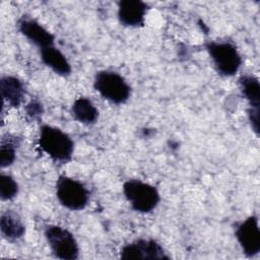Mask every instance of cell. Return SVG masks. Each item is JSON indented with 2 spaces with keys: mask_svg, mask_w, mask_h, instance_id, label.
I'll list each match as a JSON object with an SVG mask.
<instances>
[{
  "mask_svg": "<svg viewBox=\"0 0 260 260\" xmlns=\"http://www.w3.org/2000/svg\"><path fill=\"white\" fill-rule=\"evenodd\" d=\"M120 257L122 259H143L161 260L170 259L165 249L159 243L152 239H137L121 248Z\"/></svg>",
  "mask_w": 260,
  "mask_h": 260,
  "instance_id": "obj_7",
  "label": "cell"
},
{
  "mask_svg": "<svg viewBox=\"0 0 260 260\" xmlns=\"http://www.w3.org/2000/svg\"><path fill=\"white\" fill-rule=\"evenodd\" d=\"M236 239L248 257L256 256L260 251V230L256 215H250L239 222L235 230Z\"/></svg>",
  "mask_w": 260,
  "mask_h": 260,
  "instance_id": "obj_8",
  "label": "cell"
},
{
  "mask_svg": "<svg viewBox=\"0 0 260 260\" xmlns=\"http://www.w3.org/2000/svg\"><path fill=\"white\" fill-rule=\"evenodd\" d=\"M40 148L54 161L68 162L74 152V142L71 137L58 127L44 124L39 132Z\"/></svg>",
  "mask_w": 260,
  "mask_h": 260,
  "instance_id": "obj_1",
  "label": "cell"
},
{
  "mask_svg": "<svg viewBox=\"0 0 260 260\" xmlns=\"http://www.w3.org/2000/svg\"><path fill=\"white\" fill-rule=\"evenodd\" d=\"M123 193L132 209L139 213H149L156 208L160 201L158 190L137 179L127 180L123 184Z\"/></svg>",
  "mask_w": 260,
  "mask_h": 260,
  "instance_id": "obj_4",
  "label": "cell"
},
{
  "mask_svg": "<svg viewBox=\"0 0 260 260\" xmlns=\"http://www.w3.org/2000/svg\"><path fill=\"white\" fill-rule=\"evenodd\" d=\"M205 48L219 75L231 77L239 71L243 60L233 43L228 41H209L205 44Z\"/></svg>",
  "mask_w": 260,
  "mask_h": 260,
  "instance_id": "obj_3",
  "label": "cell"
},
{
  "mask_svg": "<svg viewBox=\"0 0 260 260\" xmlns=\"http://www.w3.org/2000/svg\"><path fill=\"white\" fill-rule=\"evenodd\" d=\"M17 26L20 34L40 50L52 47L55 44L54 35L31 17H21L18 20Z\"/></svg>",
  "mask_w": 260,
  "mask_h": 260,
  "instance_id": "obj_9",
  "label": "cell"
},
{
  "mask_svg": "<svg viewBox=\"0 0 260 260\" xmlns=\"http://www.w3.org/2000/svg\"><path fill=\"white\" fill-rule=\"evenodd\" d=\"M15 137H10L7 135V138L3 137L0 145V166L1 168H6L11 166L16 157V145L17 142L14 139Z\"/></svg>",
  "mask_w": 260,
  "mask_h": 260,
  "instance_id": "obj_16",
  "label": "cell"
},
{
  "mask_svg": "<svg viewBox=\"0 0 260 260\" xmlns=\"http://www.w3.org/2000/svg\"><path fill=\"white\" fill-rule=\"evenodd\" d=\"M71 115L77 122L84 125H91L99 119V110L89 99L80 96L72 104Z\"/></svg>",
  "mask_w": 260,
  "mask_h": 260,
  "instance_id": "obj_14",
  "label": "cell"
},
{
  "mask_svg": "<svg viewBox=\"0 0 260 260\" xmlns=\"http://www.w3.org/2000/svg\"><path fill=\"white\" fill-rule=\"evenodd\" d=\"M0 91L3 102L12 108H18L23 102L24 86L15 76H2L0 79Z\"/></svg>",
  "mask_w": 260,
  "mask_h": 260,
  "instance_id": "obj_11",
  "label": "cell"
},
{
  "mask_svg": "<svg viewBox=\"0 0 260 260\" xmlns=\"http://www.w3.org/2000/svg\"><path fill=\"white\" fill-rule=\"evenodd\" d=\"M93 88L102 98L115 105H123L131 95V87L127 80L118 72L101 70L93 78Z\"/></svg>",
  "mask_w": 260,
  "mask_h": 260,
  "instance_id": "obj_2",
  "label": "cell"
},
{
  "mask_svg": "<svg viewBox=\"0 0 260 260\" xmlns=\"http://www.w3.org/2000/svg\"><path fill=\"white\" fill-rule=\"evenodd\" d=\"M25 112L31 120L39 119L44 112L43 105L38 101H30L25 107Z\"/></svg>",
  "mask_w": 260,
  "mask_h": 260,
  "instance_id": "obj_18",
  "label": "cell"
},
{
  "mask_svg": "<svg viewBox=\"0 0 260 260\" xmlns=\"http://www.w3.org/2000/svg\"><path fill=\"white\" fill-rule=\"evenodd\" d=\"M248 119L251 124L252 130L259 134V109H248Z\"/></svg>",
  "mask_w": 260,
  "mask_h": 260,
  "instance_id": "obj_19",
  "label": "cell"
},
{
  "mask_svg": "<svg viewBox=\"0 0 260 260\" xmlns=\"http://www.w3.org/2000/svg\"><path fill=\"white\" fill-rule=\"evenodd\" d=\"M56 197L65 208L79 211L87 206L89 191L80 181L68 176H60L56 182Z\"/></svg>",
  "mask_w": 260,
  "mask_h": 260,
  "instance_id": "obj_5",
  "label": "cell"
},
{
  "mask_svg": "<svg viewBox=\"0 0 260 260\" xmlns=\"http://www.w3.org/2000/svg\"><path fill=\"white\" fill-rule=\"evenodd\" d=\"M18 184L9 175L1 174L0 176V198L4 201L13 199L18 194Z\"/></svg>",
  "mask_w": 260,
  "mask_h": 260,
  "instance_id": "obj_17",
  "label": "cell"
},
{
  "mask_svg": "<svg viewBox=\"0 0 260 260\" xmlns=\"http://www.w3.org/2000/svg\"><path fill=\"white\" fill-rule=\"evenodd\" d=\"M239 85L245 99L249 103V108L259 109L260 106V84L257 77L251 74L242 75L239 78Z\"/></svg>",
  "mask_w": 260,
  "mask_h": 260,
  "instance_id": "obj_15",
  "label": "cell"
},
{
  "mask_svg": "<svg viewBox=\"0 0 260 260\" xmlns=\"http://www.w3.org/2000/svg\"><path fill=\"white\" fill-rule=\"evenodd\" d=\"M44 235L53 255L62 260H75L79 256V246L73 234L67 229L48 224Z\"/></svg>",
  "mask_w": 260,
  "mask_h": 260,
  "instance_id": "obj_6",
  "label": "cell"
},
{
  "mask_svg": "<svg viewBox=\"0 0 260 260\" xmlns=\"http://www.w3.org/2000/svg\"><path fill=\"white\" fill-rule=\"evenodd\" d=\"M42 62L54 73L67 77L71 74L72 68L66 56L55 46L41 50Z\"/></svg>",
  "mask_w": 260,
  "mask_h": 260,
  "instance_id": "obj_12",
  "label": "cell"
},
{
  "mask_svg": "<svg viewBox=\"0 0 260 260\" xmlns=\"http://www.w3.org/2000/svg\"><path fill=\"white\" fill-rule=\"evenodd\" d=\"M148 5L140 0H122L118 3V19L128 27H139L144 24Z\"/></svg>",
  "mask_w": 260,
  "mask_h": 260,
  "instance_id": "obj_10",
  "label": "cell"
},
{
  "mask_svg": "<svg viewBox=\"0 0 260 260\" xmlns=\"http://www.w3.org/2000/svg\"><path fill=\"white\" fill-rule=\"evenodd\" d=\"M0 230L2 237L11 243L17 242L25 234V226L22 219L12 210H6L1 214Z\"/></svg>",
  "mask_w": 260,
  "mask_h": 260,
  "instance_id": "obj_13",
  "label": "cell"
}]
</instances>
